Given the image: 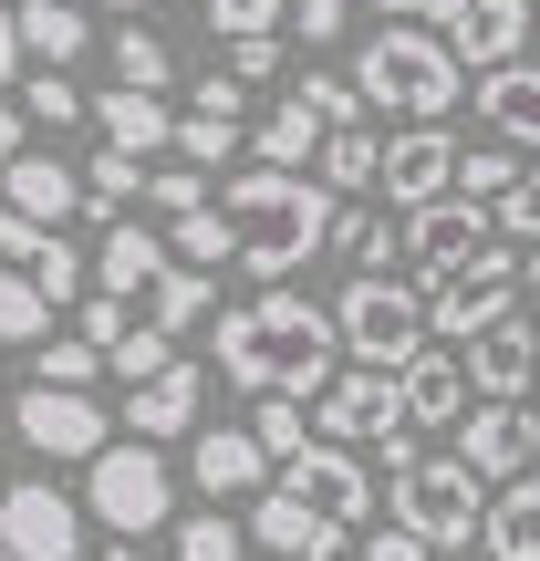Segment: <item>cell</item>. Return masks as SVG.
Returning a JSON list of instances; mask_svg holds the SVG:
<instances>
[{
  "mask_svg": "<svg viewBox=\"0 0 540 561\" xmlns=\"http://www.w3.org/2000/svg\"><path fill=\"white\" fill-rule=\"evenodd\" d=\"M208 354H219V375L240 385V396L322 405V385H333V364H343V322L322 312V301H301V291H261V301L208 322Z\"/></svg>",
  "mask_w": 540,
  "mask_h": 561,
  "instance_id": "6da1fadb",
  "label": "cell"
},
{
  "mask_svg": "<svg viewBox=\"0 0 540 561\" xmlns=\"http://www.w3.org/2000/svg\"><path fill=\"white\" fill-rule=\"evenodd\" d=\"M219 219H229V240H240V271L250 280H291L312 250H333V187L322 178H291V167H250V178H229V198H219Z\"/></svg>",
  "mask_w": 540,
  "mask_h": 561,
  "instance_id": "7a4b0ae2",
  "label": "cell"
},
{
  "mask_svg": "<svg viewBox=\"0 0 540 561\" xmlns=\"http://www.w3.org/2000/svg\"><path fill=\"white\" fill-rule=\"evenodd\" d=\"M354 94L375 104V115L447 125V104L468 94V62H458V42H447V32H426V21H384V32L354 53Z\"/></svg>",
  "mask_w": 540,
  "mask_h": 561,
  "instance_id": "3957f363",
  "label": "cell"
},
{
  "mask_svg": "<svg viewBox=\"0 0 540 561\" xmlns=\"http://www.w3.org/2000/svg\"><path fill=\"white\" fill-rule=\"evenodd\" d=\"M384 468H395V530H416L426 551H479L489 541V500L499 489L468 458H416V437H384Z\"/></svg>",
  "mask_w": 540,
  "mask_h": 561,
  "instance_id": "277c9868",
  "label": "cell"
},
{
  "mask_svg": "<svg viewBox=\"0 0 540 561\" xmlns=\"http://www.w3.org/2000/svg\"><path fill=\"white\" fill-rule=\"evenodd\" d=\"M94 291L136 301V322H146V333H166V343H177L187 322L208 312V271H187L177 250H166L157 229H136V219L104 229V250H94Z\"/></svg>",
  "mask_w": 540,
  "mask_h": 561,
  "instance_id": "5b68a950",
  "label": "cell"
},
{
  "mask_svg": "<svg viewBox=\"0 0 540 561\" xmlns=\"http://www.w3.org/2000/svg\"><path fill=\"white\" fill-rule=\"evenodd\" d=\"M343 322V354L364 375H405L416 354H437V322H426V280H395V271H364L354 291L333 301Z\"/></svg>",
  "mask_w": 540,
  "mask_h": 561,
  "instance_id": "8992f818",
  "label": "cell"
},
{
  "mask_svg": "<svg viewBox=\"0 0 540 561\" xmlns=\"http://www.w3.org/2000/svg\"><path fill=\"white\" fill-rule=\"evenodd\" d=\"M83 510H94L115 541H146V530L187 520V510H177V468H166L146 437H115L94 468H83Z\"/></svg>",
  "mask_w": 540,
  "mask_h": 561,
  "instance_id": "52a82bcc",
  "label": "cell"
},
{
  "mask_svg": "<svg viewBox=\"0 0 540 561\" xmlns=\"http://www.w3.org/2000/svg\"><path fill=\"white\" fill-rule=\"evenodd\" d=\"M520 280H530V250H509V240H489L468 271H447L437 291H426L437 343H479L489 322H509V312H520Z\"/></svg>",
  "mask_w": 540,
  "mask_h": 561,
  "instance_id": "ba28073f",
  "label": "cell"
},
{
  "mask_svg": "<svg viewBox=\"0 0 540 561\" xmlns=\"http://www.w3.org/2000/svg\"><path fill=\"white\" fill-rule=\"evenodd\" d=\"M11 426L42 447V458H83V468H94L104 447H115V426H125V416H104V405H94V396H73V385H21Z\"/></svg>",
  "mask_w": 540,
  "mask_h": 561,
  "instance_id": "9c48e42d",
  "label": "cell"
},
{
  "mask_svg": "<svg viewBox=\"0 0 540 561\" xmlns=\"http://www.w3.org/2000/svg\"><path fill=\"white\" fill-rule=\"evenodd\" d=\"M0 551L11 561H83V500H62L53 479L0 489Z\"/></svg>",
  "mask_w": 540,
  "mask_h": 561,
  "instance_id": "30bf717a",
  "label": "cell"
},
{
  "mask_svg": "<svg viewBox=\"0 0 540 561\" xmlns=\"http://www.w3.org/2000/svg\"><path fill=\"white\" fill-rule=\"evenodd\" d=\"M458 458L479 468L489 489L530 479V468H540V405H489V396H479V405L458 416Z\"/></svg>",
  "mask_w": 540,
  "mask_h": 561,
  "instance_id": "8fae6325",
  "label": "cell"
},
{
  "mask_svg": "<svg viewBox=\"0 0 540 561\" xmlns=\"http://www.w3.org/2000/svg\"><path fill=\"white\" fill-rule=\"evenodd\" d=\"M458 157H468V146L447 136V125H405V136L384 146V198H395V219L458 198Z\"/></svg>",
  "mask_w": 540,
  "mask_h": 561,
  "instance_id": "7c38bea8",
  "label": "cell"
},
{
  "mask_svg": "<svg viewBox=\"0 0 540 561\" xmlns=\"http://www.w3.org/2000/svg\"><path fill=\"white\" fill-rule=\"evenodd\" d=\"M280 489H291V500H312L333 530H364V520H375V468H364L354 447H301V458L280 468Z\"/></svg>",
  "mask_w": 540,
  "mask_h": 561,
  "instance_id": "4fadbf2b",
  "label": "cell"
},
{
  "mask_svg": "<svg viewBox=\"0 0 540 561\" xmlns=\"http://www.w3.org/2000/svg\"><path fill=\"white\" fill-rule=\"evenodd\" d=\"M187 479H198V500H261V489H280V458L250 426H198V447H187Z\"/></svg>",
  "mask_w": 540,
  "mask_h": 561,
  "instance_id": "5bb4252c",
  "label": "cell"
},
{
  "mask_svg": "<svg viewBox=\"0 0 540 561\" xmlns=\"http://www.w3.org/2000/svg\"><path fill=\"white\" fill-rule=\"evenodd\" d=\"M479 250H489V208H479V198H437V208L405 219V271H416L426 291H437L447 271H468Z\"/></svg>",
  "mask_w": 540,
  "mask_h": 561,
  "instance_id": "9a60e30c",
  "label": "cell"
},
{
  "mask_svg": "<svg viewBox=\"0 0 540 561\" xmlns=\"http://www.w3.org/2000/svg\"><path fill=\"white\" fill-rule=\"evenodd\" d=\"M468 385H479L489 405H530V396H540V322H530V312L489 322V333L468 343Z\"/></svg>",
  "mask_w": 540,
  "mask_h": 561,
  "instance_id": "2e32d148",
  "label": "cell"
},
{
  "mask_svg": "<svg viewBox=\"0 0 540 561\" xmlns=\"http://www.w3.org/2000/svg\"><path fill=\"white\" fill-rule=\"evenodd\" d=\"M312 416H322V437H333V447H354V437H375V447H384V437L405 426V405H395V375H364V364H354V375L322 385Z\"/></svg>",
  "mask_w": 540,
  "mask_h": 561,
  "instance_id": "e0dca14e",
  "label": "cell"
},
{
  "mask_svg": "<svg viewBox=\"0 0 540 561\" xmlns=\"http://www.w3.org/2000/svg\"><path fill=\"white\" fill-rule=\"evenodd\" d=\"M447 42H458L468 73H499V62H520L540 42V11H530V0H468V11L447 21Z\"/></svg>",
  "mask_w": 540,
  "mask_h": 561,
  "instance_id": "ac0fdd59",
  "label": "cell"
},
{
  "mask_svg": "<svg viewBox=\"0 0 540 561\" xmlns=\"http://www.w3.org/2000/svg\"><path fill=\"white\" fill-rule=\"evenodd\" d=\"M250 541L280 551V561H343V530L322 520L312 500H291V489H261V500H250Z\"/></svg>",
  "mask_w": 540,
  "mask_h": 561,
  "instance_id": "d6986e66",
  "label": "cell"
},
{
  "mask_svg": "<svg viewBox=\"0 0 540 561\" xmlns=\"http://www.w3.org/2000/svg\"><path fill=\"white\" fill-rule=\"evenodd\" d=\"M0 208H11V219H32V229L83 219V167H62V157H21V167H0Z\"/></svg>",
  "mask_w": 540,
  "mask_h": 561,
  "instance_id": "ffe728a7",
  "label": "cell"
},
{
  "mask_svg": "<svg viewBox=\"0 0 540 561\" xmlns=\"http://www.w3.org/2000/svg\"><path fill=\"white\" fill-rule=\"evenodd\" d=\"M198 405H208V375H198V364H166V375H146V385H125V426H136V437L146 447H157V437H177V426H198Z\"/></svg>",
  "mask_w": 540,
  "mask_h": 561,
  "instance_id": "44dd1931",
  "label": "cell"
},
{
  "mask_svg": "<svg viewBox=\"0 0 540 561\" xmlns=\"http://www.w3.org/2000/svg\"><path fill=\"white\" fill-rule=\"evenodd\" d=\"M395 405H405V437H416V426H458L468 416V364L458 354H416L395 375Z\"/></svg>",
  "mask_w": 540,
  "mask_h": 561,
  "instance_id": "7402d4cb",
  "label": "cell"
},
{
  "mask_svg": "<svg viewBox=\"0 0 540 561\" xmlns=\"http://www.w3.org/2000/svg\"><path fill=\"white\" fill-rule=\"evenodd\" d=\"M479 125L499 146H540V62H499V73H479Z\"/></svg>",
  "mask_w": 540,
  "mask_h": 561,
  "instance_id": "603a6c76",
  "label": "cell"
},
{
  "mask_svg": "<svg viewBox=\"0 0 540 561\" xmlns=\"http://www.w3.org/2000/svg\"><path fill=\"white\" fill-rule=\"evenodd\" d=\"M322 146H333V115H322L312 94H280L271 125H261V167H291L301 178V157H322Z\"/></svg>",
  "mask_w": 540,
  "mask_h": 561,
  "instance_id": "cb8c5ba5",
  "label": "cell"
},
{
  "mask_svg": "<svg viewBox=\"0 0 540 561\" xmlns=\"http://www.w3.org/2000/svg\"><path fill=\"white\" fill-rule=\"evenodd\" d=\"M94 115H104V146H125V157H157V146H177V115H166L157 94H136V83H115Z\"/></svg>",
  "mask_w": 540,
  "mask_h": 561,
  "instance_id": "d4e9b609",
  "label": "cell"
},
{
  "mask_svg": "<svg viewBox=\"0 0 540 561\" xmlns=\"http://www.w3.org/2000/svg\"><path fill=\"white\" fill-rule=\"evenodd\" d=\"M21 42H32L42 73H62V62H83L94 21H83V0H21Z\"/></svg>",
  "mask_w": 540,
  "mask_h": 561,
  "instance_id": "484cf974",
  "label": "cell"
},
{
  "mask_svg": "<svg viewBox=\"0 0 540 561\" xmlns=\"http://www.w3.org/2000/svg\"><path fill=\"white\" fill-rule=\"evenodd\" d=\"M479 551H489V561H540V468L489 500V541H479Z\"/></svg>",
  "mask_w": 540,
  "mask_h": 561,
  "instance_id": "4316f807",
  "label": "cell"
},
{
  "mask_svg": "<svg viewBox=\"0 0 540 561\" xmlns=\"http://www.w3.org/2000/svg\"><path fill=\"white\" fill-rule=\"evenodd\" d=\"M322 187H333V198H364V187H384V136L343 125V136L322 146Z\"/></svg>",
  "mask_w": 540,
  "mask_h": 561,
  "instance_id": "83f0119b",
  "label": "cell"
},
{
  "mask_svg": "<svg viewBox=\"0 0 540 561\" xmlns=\"http://www.w3.org/2000/svg\"><path fill=\"white\" fill-rule=\"evenodd\" d=\"M136 198H146V157H125V146H104V157L83 167V208H94V219H125Z\"/></svg>",
  "mask_w": 540,
  "mask_h": 561,
  "instance_id": "f1b7e54d",
  "label": "cell"
},
{
  "mask_svg": "<svg viewBox=\"0 0 540 561\" xmlns=\"http://www.w3.org/2000/svg\"><path fill=\"white\" fill-rule=\"evenodd\" d=\"M42 333H53V291L32 271H0V343H32L42 354Z\"/></svg>",
  "mask_w": 540,
  "mask_h": 561,
  "instance_id": "f546056e",
  "label": "cell"
},
{
  "mask_svg": "<svg viewBox=\"0 0 540 561\" xmlns=\"http://www.w3.org/2000/svg\"><path fill=\"white\" fill-rule=\"evenodd\" d=\"M177 157L187 167H229L240 157V115H229V104H187L177 115Z\"/></svg>",
  "mask_w": 540,
  "mask_h": 561,
  "instance_id": "4dcf8cb0",
  "label": "cell"
},
{
  "mask_svg": "<svg viewBox=\"0 0 540 561\" xmlns=\"http://www.w3.org/2000/svg\"><path fill=\"white\" fill-rule=\"evenodd\" d=\"M177 561H250V520H229V510H187V520H177Z\"/></svg>",
  "mask_w": 540,
  "mask_h": 561,
  "instance_id": "1f68e13d",
  "label": "cell"
},
{
  "mask_svg": "<svg viewBox=\"0 0 540 561\" xmlns=\"http://www.w3.org/2000/svg\"><path fill=\"white\" fill-rule=\"evenodd\" d=\"M115 73L136 83V94H166V83H177V62H166V42L146 32V21H125V32H115Z\"/></svg>",
  "mask_w": 540,
  "mask_h": 561,
  "instance_id": "d6a6232c",
  "label": "cell"
},
{
  "mask_svg": "<svg viewBox=\"0 0 540 561\" xmlns=\"http://www.w3.org/2000/svg\"><path fill=\"white\" fill-rule=\"evenodd\" d=\"M520 178H530V167L509 157V146H468V157H458V198H479V208H499Z\"/></svg>",
  "mask_w": 540,
  "mask_h": 561,
  "instance_id": "836d02e7",
  "label": "cell"
},
{
  "mask_svg": "<svg viewBox=\"0 0 540 561\" xmlns=\"http://www.w3.org/2000/svg\"><path fill=\"white\" fill-rule=\"evenodd\" d=\"M94 375H104V343H42L32 354V385H73V396H94Z\"/></svg>",
  "mask_w": 540,
  "mask_h": 561,
  "instance_id": "e575fe53",
  "label": "cell"
},
{
  "mask_svg": "<svg viewBox=\"0 0 540 561\" xmlns=\"http://www.w3.org/2000/svg\"><path fill=\"white\" fill-rule=\"evenodd\" d=\"M250 437H261V447H271L280 468H291L301 447H312V416H301V396H261V416H250Z\"/></svg>",
  "mask_w": 540,
  "mask_h": 561,
  "instance_id": "d590c367",
  "label": "cell"
},
{
  "mask_svg": "<svg viewBox=\"0 0 540 561\" xmlns=\"http://www.w3.org/2000/svg\"><path fill=\"white\" fill-rule=\"evenodd\" d=\"M198 11H208V32H219V42H261V32L291 21V0H198Z\"/></svg>",
  "mask_w": 540,
  "mask_h": 561,
  "instance_id": "8d00e7d4",
  "label": "cell"
},
{
  "mask_svg": "<svg viewBox=\"0 0 540 561\" xmlns=\"http://www.w3.org/2000/svg\"><path fill=\"white\" fill-rule=\"evenodd\" d=\"M166 250H177L187 271H208V261H240V240H229V219H219V208H198V219H177V229H166Z\"/></svg>",
  "mask_w": 540,
  "mask_h": 561,
  "instance_id": "74e56055",
  "label": "cell"
},
{
  "mask_svg": "<svg viewBox=\"0 0 540 561\" xmlns=\"http://www.w3.org/2000/svg\"><path fill=\"white\" fill-rule=\"evenodd\" d=\"M333 250H354L364 271H384V261H405V229H384V219H364V208H343V219H333Z\"/></svg>",
  "mask_w": 540,
  "mask_h": 561,
  "instance_id": "f35d334b",
  "label": "cell"
},
{
  "mask_svg": "<svg viewBox=\"0 0 540 561\" xmlns=\"http://www.w3.org/2000/svg\"><path fill=\"white\" fill-rule=\"evenodd\" d=\"M32 280L53 291V312H62V301H83V280H94V271H83V250H73V240H53V229H42V250H32Z\"/></svg>",
  "mask_w": 540,
  "mask_h": 561,
  "instance_id": "ab89813d",
  "label": "cell"
},
{
  "mask_svg": "<svg viewBox=\"0 0 540 561\" xmlns=\"http://www.w3.org/2000/svg\"><path fill=\"white\" fill-rule=\"evenodd\" d=\"M146 208H157V219H198V208H219V198H208V167H166V178H146Z\"/></svg>",
  "mask_w": 540,
  "mask_h": 561,
  "instance_id": "60d3db41",
  "label": "cell"
},
{
  "mask_svg": "<svg viewBox=\"0 0 540 561\" xmlns=\"http://www.w3.org/2000/svg\"><path fill=\"white\" fill-rule=\"evenodd\" d=\"M489 219H499V240H509V250H540V167H530L520 187H509L499 208H489Z\"/></svg>",
  "mask_w": 540,
  "mask_h": 561,
  "instance_id": "b9f144b4",
  "label": "cell"
},
{
  "mask_svg": "<svg viewBox=\"0 0 540 561\" xmlns=\"http://www.w3.org/2000/svg\"><path fill=\"white\" fill-rule=\"evenodd\" d=\"M104 364H115L125 385H146V375H166V364H177V343H166V333H146V322H136V333H125V343H115Z\"/></svg>",
  "mask_w": 540,
  "mask_h": 561,
  "instance_id": "7bdbcfd3",
  "label": "cell"
},
{
  "mask_svg": "<svg viewBox=\"0 0 540 561\" xmlns=\"http://www.w3.org/2000/svg\"><path fill=\"white\" fill-rule=\"evenodd\" d=\"M21 115H32V125H73V115H83V94H73L62 73H32V83H21Z\"/></svg>",
  "mask_w": 540,
  "mask_h": 561,
  "instance_id": "ee69618b",
  "label": "cell"
},
{
  "mask_svg": "<svg viewBox=\"0 0 540 561\" xmlns=\"http://www.w3.org/2000/svg\"><path fill=\"white\" fill-rule=\"evenodd\" d=\"M125 333H136V301H115V291H94V301H83V343H104V354H115Z\"/></svg>",
  "mask_w": 540,
  "mask_h": 561,
  "instance_id": "f6af8a7d",
  "label": "cell"
},
{
  "mask_svg": "<svg viewBox=\"0 0 540 561\" xmlns=\"http://www.w3.org/2000/svg\"><path fill=\"white\" fill-rule=\"evenodd\" d=\"M229 73H240V83H271V73H280V32H261V42H229Z\"/></svg>",
  "mask_w": 540,
  "mask_h": 561,
  "instance_id": "bcb514c9",
  "label": "cell"
},
{
  "mask_svg": "<svg viewBox=\"0 0 540 561\" xmlns=\"http://www.w3.org/2000/svg\"><path fill=\"white\" fill-rule=\"evenodd\" d=\"M354 561H437V551H426L416 530H364V541H354Z\"/></svg>",
  "mask_w": 540,
  "mask_h": 561,
  "instance_id": "7dc6e473",
  "label": "cell"
},
{
  "mask_svg": "<svg viewBox=\"0 0 540 561\" xmlns=\"http://www.w3.org/2000/svg\"><path fill=\"white\" fill-rule=\"evenodd\" d=\"M291 32H301V42H312V53H322V42L343 32V0H291Z\"/></svg>",
  "mask_w": 540,
  "mask_h": 561,
  "instance_id": "c3c4849f",
  "label": "cell"
},
{
  "mask_svg": "<svg viewBox=\"0 0 540 561\" xmlns=\"http://www.w3.org/2000/svg\"><path fill=\"white\" fill-rule=\"evenodd\" d=\"M32 250H42V229H32V219H11V208H0V271H32Z\"/></svg>",
  "mask_w": 540,
  "mask_h": 561,
  "instance_id": "681fc988",
  "label": "cell"
},
{
  "mask_svg": "<svg viewBox=\"0 0 540 561\" xmlns=\"http://www.w3.org/2000/svg\"><path fill=\"white\" fill-rule=\"evenodd\" d=\"M32 62V42H21V0H0V83Z\"/></svg>",
  "mask_w": 540,
  "mask_h": 561,
  "instance_id": "f907efd6",
  "label": "cell"
},
{
  "mask_svg": "<svg viewBox=\"0 0 540 561\" xmlns=\"http://www.w3.org/2000/svg\"><path fill=\"white\" fill-rule=\"evenodd\" d=\"M375 11H395V21H426V32H447V21H458L468 0H375Z\"/></svg>",
  "mask_w": 540,
  "mask_h": 561,
  "instance_id": "816d5d0a",
  "label": "cell"
},
{
  "mask_svg": "<svg viewBox=\"0 0 540 561\" xmlns=\"http://www.w3.org/2000/svg\"><path fill=\"white\" fill-rule=\"evenodd\" d=\"M21 136H32V115H21V104H0V167H21V157H32Z\"/></svg>",
  "mask_w": 540,
  "mask_h": 561,
  "instance_id": "f5cc1de1",
  "label": "cell"
},
{
  "mask_svg": "<svg viewBox=\"0 0 540 561\" xmlns=\"http://www.w3.org/2000/svg\"><path fill=\"white\" fill-rule=\"evenodd\" d=\"M83 11H157V0H83Z\"/></svg>",
  "mask_w": 540,
  "mask_h": 561,
  "instance_id": "db71d44e",
  "label": "cell"
},
{
  "mask_svg": "<svg viewBox=\"0 0 540 561\" xmlns=\"http://www.w3.org/2000/svg\"><path fill=\"white\" fill-rule=\"evenodd\" d=\"M104 561H157V551H136V541H115V551H104Z\"/></svg>",
  "mask_w": 540,
  "mask_h": 561,
  "instance_id": "11a10c76",
  "label": "cell"
},
{
  "mask_svg": "<svg viewBox=\"0 0 540 561\" xmlns=\"http://www.w3.org/2000/svg\"><path fill=\"white\" fill-rule=\"evenodd\" d=\"M530 291H540V250H530Z\"/></svg>",
  "mask_w": 540,
  "mask_h": 561,
  "instance_id": "9f6ffc18",
  "label": "cell"
},
{
  "mask_svg": "<svg viewBox=\"0 0 540 561\" xmlns=\"http://www.w3.org/2000/svg\"><path fill=\"white\" fill-rule=\"evenodd\" d=\"M0 561H11V551H0Z\"/></svg>",
  "mask_w": 540,
  "mask_h": 561,
  "instance_id": "6f0895ef",
  "label": "cell"
},
{
  "mask_svg": "<svg viewBox=\"0 0 540 561\" xmlns=\"http://www.w3.org/2000/svg\"><path fill=\"white\" fill-rule=\"evenodd\" d=\"M530 405H540V396H530Z\"/></svg>",
  "mask_w": 540,
  "mask_h": 561,
  "instance_id": "680465c9",
  "label": "cell"
}]
</instances>
